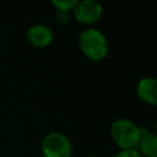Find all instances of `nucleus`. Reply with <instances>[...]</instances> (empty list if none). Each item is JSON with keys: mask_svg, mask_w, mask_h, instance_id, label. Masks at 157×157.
Listing matches in <instances>:
<instances>
[{"mask_svg": "<svg viewBox=\"0 0 157 157\" xmlns=\"http://www.w3.org/2000/svg\"><path fill=\"white\" fill-rule=\"evenodd\" d=\"M136 94L146 104L155 105L157 103V81L155 77H142L136 86Z\"/></svg>", "mask_w": 157, "mask_h": 157, "instance_id": "423d86ee", "label": "nucleus"}, {"mask_svg": "<svg viewBox=\"0 0 157 157\" xmlns=\"http://www.w3.org/2000/svg\"><path fill=\"white\" fill-rule=\"evenodd\" d=\"M78 47L82 54L92 61L103 60L109 52L108 39L105 34L102 31L93 27L87 28L80 33Z\"/></svg>", "mask_w": 157, "mask_h": 157, "instance_id": "f257e3e1", "label": "nucleus"}, {"mask_svg": "<svg viewBox=\"0 0 157 157\" xmlns=\"http://www.w3.org/2000/svg\"><path fill=\"white\" fill-rule=\"evenodd\" d=\"M86 157H96L94 155H90V156H86Z\"/></svg>", "mask_w": 157, "mask_h": 157, "instance_id": "9b49d317", "label": "nucleus"}, {"mask_svg": "<svg viewBox=\"0 0 157 157\" xmlns=\"http://www.w3.org/2000/svg\"><path fill=\"white\" fill-rule=\"evenodd\" d=\"M77 1L75 0H53L52 4L55 7L56 11H63V12H71L75 7Z\"/></svg>", "mask_w": 157, "mask_h": 157, "instance_id": "6e6552de", "label": "nucleus"}, {"mask_svg": "<svg viewBox=\"0 0 157 157\" xmlns=\"http://www.w3.org/2000/svg\"><path fill=\"white\" fill-rule=\"evenodd\" d=\"M136 150L142 157H157V135L142 128V134Z\"/></svg>", "mask_w": 157, "mask_h": 157, "instance_id": "0eeeda50", "label": "nucleus"}, {"mask_svg": "<svg viewBox=\"0 0 157 157\" xmlns=\"http://www.w3.org/2000/svg\"><path fill=\"white\" fill-rule=\"evenodd\" d=\"M114 157H142L137 150H119Z\"/></svg>", "mask_w": 157, "mask_h": 157, "instance_id": "1a4fd4ad", "label": "nucleus"}, {"mask_svg": "<svg viewBox=\"0 0 157 157\" xmlns=\"http://www.w3.org/2000/svg\"><path fill=\"white\" fill-rule=\"evenodd\" d=\"M55 18L59 23L66 25L70 21V12H63V11H56L55 12Z\"/></svg>", "mask_w": 157, "mask_h": 157, "instance_id": "9d476101", "label": "nucleus"}, {"mask_svg": "<svg viewBox=\"0 0 157 157\" xmlns=\"http://www.w3.org/2000/svg\"><path fill=\"white\" fill-rule=\"evenodd\" d=\"M42 153L43 157H71L72 145L70 139L58 131L47 134L42 140Z\"/></svg>", "mask_w": 157, "mask_h": 157, "instance_id": "7ed1b4c3", "label": "nucleus"}, {"mask_svg": "<svg viewBox=\"0 0 157 157\" xmlns=\"http://www.w3.org/2000/svg\"><path fill=\"white\" fill-rule=\"evenodd\" d=\"M26 38L33 47L44 48V47H48L53 42L54 34L47 25L38 23V25H33L32 27L27 29Z\"/></svg>", "mask_w": 157, "mask_h": 157, "instance_id": "39448f33", "label": "nucleus"}, {"mask_svg": "<svg viewBox=\"0 0 157 157\" xmlns=\"http://www.w3.org/2000/svg\"><path fill=\"white\" fill-rule=\"evenodd\" d=\"M142 128L126 118H119L110 125V136L120 150H136Z\"/></svg>", "mask_w": 157, "mask_h": 157, "instance_id": "f03ea898", "label": "nucleus"}, {"mask_svg": "<svg viewBox=\"0 0 157 157\" xmlns=\"http://www.w3.org/2000/svg\"><path fill=\"white\" fill-rule=\"evenodd\" d=\"M71 12L77 22L82 25H92L102 17L103 6L94 0H81L76 2Z\"/></svg>", "mask_w": 157, "mask_h": 157, "instance_id": "20e7f679", "label": "nucleus"}]
</instances>
